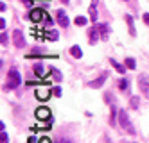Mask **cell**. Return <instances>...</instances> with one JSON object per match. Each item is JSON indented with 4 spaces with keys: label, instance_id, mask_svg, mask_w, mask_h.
Listing matches in <instances>:
<instances>
[{
    "label": "cell",
    "instance_id": "7",
    "mask_svg": "<svg viewBox=\"0 0 149 143\" xmlns=\"http://www.w3.org/2000/svg\"><path fill=\"white\" fill-rule=\"evenodd\" d=\"M97 4H99V0H92V4H90V9H88V15H90V20L92 21H97Z\"/></svg>",
    "mask_w": 149,
    "mask_h": 143
},
{
    "label": "cell",
    "instance_id": "18",
    "mask_svg": "<svg viewBox=\"0 0 149 143\" xmlns=\"http://www.w3.org/2000/svg\"><path fill=\"white\" fill-rule=\"evenodd\" d=\"M138 104H140V98H138V97H131V98H130V106H131L133 109H136Z\"/></svg>",
    "mask_w": 149,
    "mask_h": 143
},
{
    "label": "cell",
    "instance_id": "19",
    "mask_svg": "<svg viewBox=\"0 0 149 143\" xmlns=\"http://www.w3.org/2000/svg\"><path fill=\"white\" fill-rule=\"evenodd\" d=\"M36 97L41 98V100H47V98L50 97V91H36Z\"/></svg>",
    "mask_w": 149,
    "mask_h": 143
},
{
    "label": "cell",
    "instance_id": "16",
    "mask_svg": "<svg viewBox=\"0 0 149 143\" xmlns=\"http://www.w3.org/2000/svg\"><path fill=\"white\" fill-rule=\"evenodd\" d=\"M47 38H49V39H52V41H56V39L59 38L58 30H47Z\"/></svg>",
    "mask_w": 149,
    "mask_h": 143
},
{
    "label": "cell",
    "instance_id": "10",
    "mask_svg": "<svg viewBox=\"0 0 149 143\" xmlns=\"http://www.w3.org/2000/svg\"><path fill=\"white\" fill-rule=\"evenodd\" d=\"M97 27H99V32H101V39L106 41V39H108V34H110V27H108V23H99Z\"/></svg>",
    "mask_w": 149,
    "mask_h": 143
},
{
    "label": "cell",
    "instance_id": "13",
    "mask_svg": "<svg viewBox=\"0 0 149 143\" xmlns=\"http://www.w3.org/2000/svg\"><path fill=\"white\" fill-rule=\"evenodd\" d=\"M126 23H127V27H130V34H131V36H135V34H136V30H135V23H133V18H131L130 15H126Z\"/></svg>",
    "mask_w": 149,
    "mask_h": 143
},
{
    "label": "cell",
    "instance_id": "4",
    "mask_svg": "<svg viewBox=\"0 0 149 143\" xmlns=\"http://www.w3.org/2000/svg\"><path fill=\"white\" fill-rule=\"evenodd\" d=\"M45 16H47V13L43 9H33L29 13V18L33 20V21H36V23H40V21H43L45 20Z\"/></svg>",
    "mask_w": 149,
    "mask_h": 143
},
{
    "label": "cell",
    "instance_id": "8",
    "mask_svg": "<svg viewBox=\"0 0 149 143\" xmlns=\"http://www.w3.org/2000/svg\"><path fill=\"white\" fill-rule=\"evenodd\" d=\"M106 77H108V73L104 72V73L101 75V77H97V79H95V81H92V82H90L88 86H90V88H95V90H97V88H101V86H102V84L106 82Z\"/></svg>",
    "mask_w": 149,
    "mask_h": 143
},
{
    "label": "cell",
    "instance_id": "31",
    "mask_svg": "<svg viewBox=\"0 0 149 143\" xmlns=\"http://www.w3.org/2000/svg\"><path fill=\"white\" fill-rule=\"evenodd\" d=\"M0 27H2V30L6 29V20H4V18H2V20H0Z\"/></svg>",
    "mask_w": 149,
    "mask_h": 143
},
{
    "label": "cell",
    "instance_id": "32",
    "mask_svg": "<svg viewBox=\"0 0 149 143\" xmlns=\"http://www.w3.org/2000/svg\"><path fill=\"white\" fill-rule=\"evenodd\" d=\"M61 2H63V4H68V0H61Z\"/></svg>",
    "mask_w": 149,
    "mask_h": 143
},
{
    "label": "cell",
    "instance_id": "27",
    "mask_svg": "<svg viewBox=\"0 0 149 143\" xmlns=\"http://www.w3.org/2000/svg\"><path fill=\"white\" fill-rule=\"evenodd\" d=\"M142 18H144V23H146V25H149V15L146 13V15H144Z\"/></svg>",
    "mask_w": 149,
    "mask_h": 143
},
{
    "label": "cell",
    "instance_id": "29",
    "mask_svg": "<svg viewBox=\"0 0 149 143\" xmlns=\"http://www.w3.org/2000/svg\"><path fill=\"white\" fill-rule=\"evenodd\" d=\"M27 143H38V140H36V138H33V136H31V138L27 140Z\"/></svg>",
    "mask_w": 149,
    "mask_h": 143
},
{
    "label": "cell",
    "instance_id": "6",
    "mask_svg": "<svg viewBox=\"0 0 149 143\" xmlns=\"http://www.w3.org/2000/svg\"><path fill=\"white\" fill-rule=\"evenodd\" d=\"M13 41H15V47H18V48H24L25 47V39H24V36H22V30H15L13 32Z\"/></svg>",
    "mask_w": 149,
    "mask_h": 143
},
{
    "label": "cell",
    "instance_id": "17",
    "mask_svg": "<svg viewBox=\"0 0 149 143\" xmlns=\"http://www.w3.org/2000/svg\"><path fill=\"white\" fill-rule=\"evenodd\" d=\"M119 88L122 91H127V90H130V82H127L126 79H122V81H119Z\"/></svg>",
    "mask_w": 149,
    "mask_h": 143
},
{
    "label": "cell",
    "instance_id": "5",
    "mask_svg": "<svg viewBox=\"0 0 149 143\" xmlns=\"http://www.w3.org/2000/svg\"><path fill=\"white\" fill-rule=\"evenodd\" d=\"M56 20H58V23L61 25V27H68V23H70V20H68V16H67V13L63 9H58L56 11Z\"/></svg>",
    "mask_w": 149,
    "mask_h": 143
},
{
    "label": "cell",
    "instance_id": "3",
    "mask_svg": "<svg viewBox=\"0 0 149 143\" xmlns=\"http://www.w3.org/2000/svg\"><path fill=\"white\" fill-rule=\"evenodd\" d=\"M138 86H140V91L144 93V97L149 98V75H140L138 77Z\"/></svg>",
    "mask_w": 149,
    "mask_h": 143
},
{
    "label": "cell",
    "instance_id": "21",
    "mask_svg": "<svg viewBox=\"0 0 149 143\" xmlns=\"http://www.w3.org/2000/svg\"><path fill=\"white\" fill-rule=\"evenodd\" d=\"M50 72H52V77H54L56 81H61V79H63V75L59 73V70H58V68H50Z\"/></svg>",
    "mask_w": 149,
    "mask_h": 143
},
{
    "label": "cell",
    "instance_id": "11",
    "mask_svg": "<svg viewBox=\"0 0 149 143\" xmlns=\"http://www.w3.org/2000/svg\"><path fill=\"white\" fill-rule=\"evenodd\" d=\"M99 27H93V29H90L88 30V38H90V43L93 45V43H97V39H99Z\"/></svg>",
    "mask_w": 149,
    "mask_h": 143
},
{
    "label": "cell",
    "instance_id": "30",
    "mask_svg": "<svg viewBox=\"0 0 149 143\" xmlns=\"http://www.w3.org/2000/svg\"><path fill=\"white\" fill-rule=\"evenodd\" d=\"M22 2H24L25 6H29V7H31V6H33V0H22Z\"/></svg>",
    "mask_w": 149,
    "mask_h": 143
},
{
    "label": "cell",
    "instance_id": "22",
    "mask_svg": "<svg viewBox=\"0 0 149 143\" xmlns=\"http://www.w3.org/2000/svg\"><path fill=\"white\" fill-rule=\"evenodd\" d=\"M74 21H76V25H81V27H83V25H86V21H88V20L84 18V16H77Z\"/></svg>",
    "mask_w": 149,
    "mask_h": 143
},
{
    "label": "cell",
    "instance_id": "2",
    "mask_svg": "<svg viewBox=\"0 0 149 143\" xmlns=\"http://www.w3.org/2000/svg\"><path fill=\"white\" fill-rule=\"evenodd\" d=\"M119 124H120V127L126 129L130 134H135V133H136L135 127H133V124H131V120H130V116H127V113L124 111V109H120V111H119Z\"/></svg>",
    "mask_w": 149,
    "mask_h": 143
},
{
    "label": "cell",
    "instance_id": "14",
    "mask_svg": "<svg viewBox=\"0 0 149 143\" xmlns=\"http://www.w3.org/2000/svg\"><path fill=\"white\" fill-rule=\"evenodd\" d=\"M34 73H36L38 77H43V75H45V66H43L41 63H36V64H34Z\"/></svg>",
    "mask_w": 149,
    "mask_h": 143
},
{
    "label": "cell",
    "instance_id": "26",
    "mask_svg": "<svg viewBox=\"0 0 149 143\" xmlns=\"http://www.w3.org/2000/svg\"><path fill=\"white\" fill-rule=\"evenodd\" d=\"M56 143H74V141H70V140H65V138H59Z\"/></svg>",
    "mask_w": 149,
    "mask_h": 143
},
{
    "label": "cell",
    "instance_id": "23",
    "mask_svg": "<svg viewBox=\"0 0 149 143\" xmlns=\"http://www.w3.org/2000/svg\"><path fill=\"white\" fill-rule=\"evenodd\" d=\"M43 21H45V29H52V23H54V20H52L49 15L45 16V20H43Z\"/></svg>",
    "mask_w": 149,
    "mask_h": 143
},
{
    "label": "cell",
    "instance_id": "15",
    "mask_svg": "<svg viewBox=\"0 0 149 143\" xmlns=\"http://www.w3.org/2000/svg\"><path fill=\"white\" fill-rule=\"evenodd\" d=\"M70 54H72L74 57H77V59H79V57H83V50H81L77 45H74V47L70 48Z\"/></svg>",
    "mask_w": 149,
    "mask_h": 143
},
{
    "label": "cell",
    "instance_id": "12",
    "mask_svg": "<svg viewBox=\"0 0 149 143\" xmlns=\"http://www.w3.org/2000/svg\"><path fill=\"white\" fill-rule=\"evenodd\" d=\"M110 63H111V66H113L117 72H119V73H124V72H126V68H127L126 64H120L119 61H115L113 57H110Z\"/></svg>",
    "mask_w": 149,
    "mask_h": 143
},
{
    "label": "cell",
    "instance_id": "28",
    "mask_svg": "<svg viewBox=\"0 0 149 143\" xmlns=\"http://www.w3.org/2000/svg\"><path fill=\"white\" fill-rule=\"evenodd\" d=\"M54 95H56V97L61 95V88H54Z\"/></svg>",
    "mask_w": 149,
    "mask_h": 143
},
{
    "label": "cell",
    "instance_id": "1",
    "mask_svg": "<svg viewBox=\"0 0 149 143\" xmlns=\"http://www.w3.org/2000/svg\"><path fill=\"white\" fill-rule=\"evenodd\" d=\"M20 82H22V79H20L18 70L16 68H11V70H9V73H7V84H6V88H7V90H15V88L20 86Z\"/></svg>",
    "mask_w": 149,
    "mask_h": 143
},
{
    "label": "cell",
    "instance_id": "25",
    "mask_svg": "<svg viewBox=\"0 0 149 143\" xmlns=\"http://www.w3.org/2000/svg\"><path fill=\"white\" fill-rule=\"evenodd\" d=\"M2 45L4 47L7 45V34H6V30H2Z\"/></svg>",
    "mask_w": 149,
    "mask_h": 143
},
{
    "label": "cell",
    "instance_id": "9",
    "mask_svg": "<svg viewBox=\"0 0 149 143\" xmlns=\"http://www.w3.org/2000/svg\"><path fill=\"white\" fill-rule=\"evenodd\" d=\"M36 118H40V120H47V118H50V109H47V107H40V109H36Z\"/></svg>",
    "mask_w": 149,
    "mask_h": 143
},
{
    "label": "cell",
    "instance_id": "24",
    "mask_svg": "<svg viewBox=\"0 0 149 143\" xmlns=\"http://www.w3.org/2000/svg\"><path fill=\"white\" fill-rule=\"evenodd\" d=\"M0 138H2V143H9V138H7V134H6V131H2V133H0Z\"/></svg>",
    "mask_w": 149,
    "mask_h": 143
},
{
    "label": "cell",
    "instance_id": "20",
    "mask_svg": "<svg viewBox=\"0 0 149 143\" xmlns=\"http://www.w3.org/2000/svg\"><path fill=\"white\" fill-rule=\"evenodd\" d=\"M126 66L130 68V70H135V68H136V64H135V59H133V57H127V59H126Z\"/></svg>",
    "mask_w": 149,
    "mask_h": 143
}]
</instances>
